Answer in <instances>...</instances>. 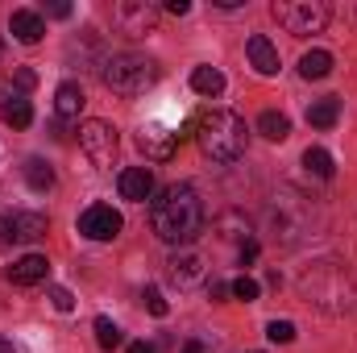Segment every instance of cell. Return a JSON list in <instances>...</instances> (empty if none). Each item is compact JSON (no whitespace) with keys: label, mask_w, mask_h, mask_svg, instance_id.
<instances>
[{"label":"cell","mask_w":357,"mask_h":353,"mask_svg":"<svg viewBox=\"0 0 357 353\" xmlns=\"http://www.w3.org/2000/svg\"><path fill=\"white\" fill-rule=\"evenodd\" d=\"M137 146H142L146 158H154V163H171L175 150H178V133L162 129V125H146V129L137 133Z\"/></svg>","instance_id":"10"},{"label":"cell","mask_w":357,"mask_h":353,"mask_svg":"<svg viewBox=\"0 0 357 353\" xmlns=\"http://www.w3.org/2000/svg\"><path fill=\"white\" fill-rule=\"evenodd\" d=\"M79 146L91 158V167H112V158H116V129L108 121H84L79 125Z\"/></svg>","instance_id":"7"},{"label":"cell","mask_w":357,"mask_h":353,"mask_svg":"<svg viewBox=\"0 0 357 353\" xmlns=\"http://www.w3.org/2000/svg\"><path fill=\"white\" fill-rule=\"evenodd\" d=\"M299 287H303V295H307L316 308H324V312H333V316L354 308V283H349V274L337 262L312 266V270L299 278Z\"/></svg>","instance_id":"4"},{"label":"cell","mask_w":357,"mask_h":353,"mask_svg":"<svg viewBox=\"0 0 357 353\" xmlns=\"http://www.w3.org/2000/svg\"><path fill=\"white\" fill-rule=\"evenodd\" d=\"M0 121H4V125H13V129H25V125L33 121L29 100H25V96H8V104L0 108Z\"/></svg>","instance_id":"21"},{"label":"cell","mask_w":357,"mask_h":353,"mask_svg":"<svg viewBox=\"0 0 357 353\" xmlns=\"http://www.w3.org/2000/svg\"><path fill=\"white\" fill-rule=\"evenodd\" d=\"M183 353H204V345H199V341H187V345H183Z\"/></svg>","instance_id":"37"},{"label":"cell","mask_w":357,"mask_h":353,"mask_svg":"<svg viewBox=\"0 0 357 353\" xmlns=\"http://www.w3.org/2000/svg\"><path fill=\"white\" fill-rule=\"evenodd\" d=\"M79 108H84V88L75 80L59 84V91H54V112L59 117H79Z\"/></svg>","instance_id":"18"},{"label":"cell","mask_w":357,"mask_h":353,"mask_svg":"<svg viewBox=\"0 0 357 353\" xmlns=\"http://www.w3.org/2000/svg\"><path fill=\"white\" fill-rule=\"evenodd\" d=\"M237 258H241V266H250V262H258V241L250 237L245 246H237Z\"/></svg>","instance_id":"30"},{"label":"cell","mask_w":357,"mask_h":353,"mask_svg":"<svg viewBox=\"0 0 357 353\" xmlns=\"http://www.w3.org/2000/svg\"><path fill=\"white\" fill-rule=\"evenodd\" d=\"M8 29H13V38H17V42L33 46V42H42V33H46V21H42L33 8H17V13L8 17Z\"/></svg>","instance_id":"13"},{"label":"cell","mask_w":357,"mask_h":353,"mask_svg":"<svg viewBox=\"0 0 357 353\" xmlns=\"http://www.w3.org/2000/svg\"><path fill=\"white\" fill-rule=\"evenodd\" d=\"M142 303H146V308H150V316H167V312H171V308H167V299H162V291H158V287H146V291H142Z\"/></svg>","instance_id":"28"},{"label":"cell","mask_w":357,"mask_h":353,"mask_svg":"<svg viewBox=\"0 0 357 353\" xmlns=\"http://www.w3.org/2000/svg\"><path fill=\"white\" fill-rule=\"evenodd\" d=\"M258 133L270 137V142H287V137H291V121H287L282 112H262V117H258Z\"/></svg>","instance_id":"22"},{"label":"cell","mask_w":357,"mask_h":353,"mask_svg":"<svg viewBox=\"0 0 357 353\" xmlns=\"http://www.w3.org/2000/svg\"><path fill=\"white\" fill-rule=\"evenodd\" d=\"M50 303H54L59 312H71V308H75V295H71L67 287H50Z\"/></svg>","instance_id":"29"},{"label":"cell","mask_w":357,"mask_h":353,"mask_svg":"<svg viewBox=\"0 0 357 353\" xmlns=\"http://www.w3.org/2000/svg\"><path fill=\"white\" fill-rule=\"evenodd\" d=\"M245 50H250V63L258 67V75H278V50H274V42L266 33H254L245 42Z\"/></svg>","instance_id":"15"},{"label":"cell","mask_w":357,"mask_h":353,"mask_svg":"<svg viewBox=\"0 0 357 353\" xmlns=\"http://www.w3.org/2000/svg\"><path fill=\"white\" fill-rule=\"evenodd\" d=\"M0 353H13V341L8 337H0Z\"/></svg>","instance_id":"38"},{"label":"cell","mask_w":357,"mask_h":353,"mask_svg":"<svg viewBox=\"0 0 357 353\" xmlns=\"http://www.w3.org/2000/svg\"><path fill=\"white\" fill-rule=\"evenodd\" d=\"M337 121H341V100L337 96H324V100H316L307 108V125L312 129H333Z\"/></svg>","instance_id":"16"},{"label":"cell","mask_w":357,"mask_h":353,"mask_svg":"<svg viewBox=\"0 0 357 353\" xmlns=\"http://www.w3.org/2000/svg\"><path fill=\"white\" fill-rule=\"evenodd\" d=\"M303 167H307L316 179H333V171H337V167H333V154L320 150V146H312V150L303 154Z\"/></svg>","instance_id":"24"},{"label":"cell","mask_w":357,"mask_h":353,"mask_svg":"<svg viewBox=\"0 0 357 353\" xmlns=\"http://www.w3.org/2000/svg\"><path fill=\"white\" fill-rule=\"evenodd\" d=\"M121 195L133 200V204H146V200L154 195V175H150V167H129V171H121Z\"/></svg>","instance_id":"12"},{"label":"cell","mask_w":357,"mask_h":353,"mask_svg":"<svg viewBox=\"0 0 357 353\" xmlns=\"http://www.w3.org/2000/svg\"><path fill=\"white\" fill-rule=\"evenodd\" d=\"M25 183H29L33 191H50V187H54V171H50V163L29 158V163H25Z\"/></svg>","instance_id":"23"},{"label":"cell","mask_w":357,"mask_h":353,"mask_svg":"<svg viewBox=\"0 0 357 353\" xmlns=\"http://www.w3.org/2000/svg\"><path fill=\"white\" fill-rule=\"evenodd\" d=\"M13 216V246H33L46 237V216L42 212H8Z\"/></svg>","instance_id":"14"},{"label":"cell","mask_w":357,"mask_h":353,"mask_svg":"<svg viewBox=\"0 0 357 353\" xmlns=\"http://www.w3.org/2000/svg\"><path fill=\"white\" fill-rule=\"evenodd\" d=\"M167 13H175V17L191 13V0H167Z\"/></svg>","instance_id":"33"},{"label":"cell","mask_w":357,"mask_h":353,"mask_svg":"<svg viewBox=\"0 0 357 353\" xmlns=\"http://www.w3.org/2000/svg\"><path fill=\"white\" fill-rule=\"evenodd\" d=\"M199 150L212 158V163H237L241 154H245V137H250V129H245V121L237 117V112H229V108H212V112H204L199 117Z\"/></svg>","instance_id":"2"},{"label":"cell","mask_w":357,"mask_h":353,"mask_svg":"<svg viewBox=\"0 0 357 353\" xmlns=\"http://www.w3.org/2000/svg\"><path fill=\"white\" fill-rule=\"evenodd\" d=\"M208 295H212V299H225V295H233V283H220V278H212V283H208Z\"/></svg>","instance_id":"31"},{"label":"cell","mask_w":357,"mask_h":353,"mask_svg":"<svg viewBox=\"0 0 357 353\" xmlns=\"http://www.w3.org/2000/svg\"><path fill=\"white\" fill-rule=\"evenodd\" d=\"M167 274H171L175 287H191V283H199V258L195 254H175L167 262Z\"/></svg>","instance_id":"17"},{"label":"cell","mask_w":357,"mask_h":353,"mask_svg":"<svg viewBox=\"0 0 357 353\" xmlns=\"http://www.w3.org/2000/svg\"><path fill=\"white\" fill-rule=\"evenodd\" d=\"M262 295V287H258V278H250V274H241V278H233V299H241V303H254Z\"/></svg>","instance_id":"26"},{"label":"cell","mask_w":357,"mask_h":353,"mask_svg":"<svg viewBox=\"0 0 357 353\" xmlns=\"http://www.w3.org/2000/svg\"><path fill=\"white\" fill-rule=\"evenodd\" d=\"M158 75H162V67L154 63V59H146V54H108L104 59V71H100V80H104V88L116 91V96H142V91H150L158 84Z\"/></svg>","instance_id":"3"},{"label":"cell","mask_w":357,"mask_h":353,"mask_svg":"<svg viewBox=\"0 0 357 353\" xmlns=\"http://www.w3.org/2000/svg\"><path fill=\"white\" fill-rule=\"evenodd\" d=\"M0 54H4V42H0Z\"/></svg>","instance_id":"39"},{"label":"cell","mask_w":357,"mask_h":353,"mask_svg":"<svg viewBox=\"0 0 357 353\" xmlns=\"http://www.w3.org/2000/svg\"><path fill=\"white\" fill-rule=\"evenodd\" d=\"M50 17H71V4H67V0H59V4H50Z\"/></svg>","instance_id":"34"},{"label":"cell","mask_w":357,"mask_h":353,"mask_svg":"<svg viewBox=\"0 0 357 353\" xmlns=\"http://www.w3.org/2000/svg\"><path fill=\"white\" fill-rule=\"evenodd\" d=\"M150 225L167 246H191L204 229V204L191 183H171L150 200Z\"/></svg>","instance_id":"1"},{"label":"cell","mask_w":357,"mask_h":353,"mask_svg":"<svg viewBox=\"0 0 357 353\" xmlns=\"http://www.w3.org/2000/svg\"><path fill=\"white\" fill-rule=\"evenodd\" d=\"M121 341H125V337H121V329H116L108 316H96V345H100V350H116Z\"/></svg>","instance_id":"25"},{"label":"cell","mask_w":357,"mask_h":353,"mask_svg":"<svg viewBox=\"0 0 357 353\" xmlns=\"http://www.w3.org/2000/svg\"><path fill=\"white\" fill-rule=\"evenodd\" d=\"M191 88L199 91V96H208V100H216V96L225 91V75H220L216 67H195V71H191Z\"/></svg>","instance_id":"19"},{"label":"cell","mask_w":357,"mask_h":353,"mask_svg":"<svg viewBox=\"0 0 357 353\" xmlns=\"http://www.w3.org/2000/svg\"><path fill=\"white\" fill-rule=\"evenodd\" d=\"M274 21L287 29V33H295V38H307V33H324V25H328V4H320V0H274Z\"/></svg>","instance_id":"5"},{"label":"cell","mask_w":357,"mask_h":353,"mask_svg":"<svg viewBox=\"0 0 357 353\" xmlns=\"http://www.w3.org/2000/svg\"><path fill=\"white\" fill-rule=\"evenodd\" d=\"M4 246H13V216H8V212L0 216V250H4Z\"/></svg>","instance_id":"32"},{"label":"cell","mask_w":357,"mask_h":353,"mask_svg":"<svg viewBox=\"0 0 357 353\" xmlns=\"http://www.w3.org/2000/svg\"><path fill=\"white\" fill-rule=\"evenodd\" d=\"M307 220H312V208H307L303 195L278 191V195L270 200V225H274V233L282 237V246H295L299 233H307Z\"/></svg>","instance_id":"6"},{"label":"cell","mask_w":357,"mask_h":353,"mask_svg":"<svg viewBox=\"0 0 357 353\" xmlns=\"http://www.w3.org/2000/svg\"><path fill=\"white\" fill-rule=\"evenodd\" d=\"M112 21H116L121 33L146 38V33H154V25H158V8L146 4V0H121V4L112 8Z\"/></svg>","instance_id":"8"},{"label":"cell","mask_w":357,"mask_h":353,"mask_svg":"<svg viewBox=\"0 0 357 353\" xmlns=\"http://www.w3.org/2000/svg\"><path fill=\"white\" fill-rule=\"evenodd\" d=\"M50 274V262L42 258V254H25V258H17V262L8 266V283L13 287H33V283H42Z\"/></svg>","instance_id":"11"},{"label":"cell","mask_w":357,"mask_h":353,"mask_svg":"<svg viewBox=\"0 0 357 353\" xmlns=\"http://www.w3.org/2000/svg\"><path fill=\"white\" fill-rule=\"evenodd\" d=\"M333 71V54L328 50H307L303 59H299V75L303 80H324Z\"/></svg>","instance_id":"20"},{"label":"cell","mask_w":357,"mask_h":353,"mask_svg":"<svg viewBox=\"0 0 357 353\" xmlns=\"http://www.w3.org/2000/svg\"><path fill=\"white\" fill-rule=\"evenodd\" d=\"M266 337L274 341V345H291V341H295V324H291V320H270Z\"/></svg>","instance_id":"27"},{"label":"cell","mask_w":357,"mask_h":353,"mask_svg":"<svg viewBox=\"0 0 357 353\" xmlns=\"http://www.w3.org/2000/svg\"><path fill=\"white\" fill-rule=\"evenodd\" d=\"M121 229H125V220H121V212L108 208V204H91L88 212L79 216V233H84L88 241H112V237H121Z\"/></svg>","instance_id":"9"},{"label":"cell","mask_w":357,"mask_h":353,"mask_svg":"<svg viewBox=\"0 0 357 353\" xmlns=\"http://www.w3.org/2000/svg\"><path fill=\"white\" fill-rule=\"evenodd\" d=\"M125 353H154V345H150V341H133Z\"/></svg>","instance_id":"36"},{"label":"cell","mask_w":357,"mask_h":353,"mask_svg":"<svg viewBox=\"0 0 357 353\" xmlns=\"http://www.w3.org/2000/svg\"><path fill=\"white\" fill-rule=\"evenodd\" d=\"M17 88H33V71H17Z\"/></svg>","instance_id":"35"}]
</instances>
